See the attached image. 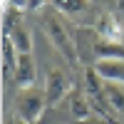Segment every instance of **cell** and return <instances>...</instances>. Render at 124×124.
I'll return each mask as SVG.
<instances>
[{"mask_svg": "<svg viewBox=\"0 0 124 124\" xmlns=\"http://www.w3.org/2000/svg\"><path fill=\"white\" fill-rule=\"evenodd\" d=\"M70 114H72V119H77L79 124H87L92 117H94V109H92L85 89H79V87L72 89V94H70Z\"/></svg>", "mask_w": 124, "mask_h": 124, "instance_id": "6", "label": "cell"}, {"mask_svg": "<svg viewBox=\"0 0 124 124\" xmlns=\"http://www.w3.org/2000/svg\"><path fill=\"white\" fill-rule=\"evenodd\" d=\"M94 70L104 82L124 87V60H99L94 65Z\"/></svg>", "mask_w": 124, "mask_h": 124, "instance_id": "7", "label": "cell"}, {"mask_svg": "<svg viewBox=\"0 0 124 124\" xmlns=\"http://www.w3.org/2000/svg\"><path fill=\"white\" fill-rule=\"evenodd\" d=\"M45 97H47V107H57L67 94H72V79L65 70L60 67H47L45 72Z\"/></svg>", "mask_w": 124, "mask_h": 124, "instance_id": "3", "label": "cell"}, {"mask_svg": "<svg viewBox=\"0 0 124 124\" xmlns=\"http://www.w3.org/2000/svg\"><path fill=\"white\" fill-rule=\"evenodd\" d=\"M8 124H27V122H23L20 117H10V119H8Z\"/></svg>", "mask_w": 124, "mask_h": 124, "instance_id": "12", "label": "cell"}, {"mask_svg": "<svg viewBox=\"0 0 124 124\" xmlns=\"http://www.w3.org/2000/svg\"><path fill=\"white\" fill-rule=\"evenodd\" d=\"M57 8L60 15H67L72 20H82L85 17V13L89 10V3H52Z\"/></svg>", "mask_w": 124, "mask_h": 124, "instance_id": "11", "label": "cell"}, {"mask_svg": "<svg viewBox=\"0 0 124 124\" xmlns=\"http://www.w3.org/2000/svg\"><path fill=\"white\" fill-rule=\"evenodd\" d=\"M40 27H42L45 37L50 40V45L60 52V57H65V62L70 67H79V57H77V47H75V40H72V32L62 23V17H60L57 8L52 3H47L42 15H40Z\"/></svg>", "mask_w": 124, "mask_h": 124, "instance_id": "1", "label": "cell"}, {"mask_svg": "<svg viewBox=\"0 0 124 124\" xmlns=\"http://www.w3.org/2000/svg\"><path fill=\"white\" fill-rule=\"evenodd\" d=\"M17 57H20V52L15 50L13 40H10V37H3V77H5V79H13L15 67H17Z\"/></svg>", "mask_w": 124, "mask_h": 124, "instance_id": "9", "label": "cell"}, {"mask_svg": "<svg viewBox=\"0 0 124 124\" xmlns=\"http://www.w3.org/2000/svg\"><path fill=\"white\" fill-rule=\"evenodd\" d=\"M3 37H10L13 40V45H15V50L20 55H32V35H30V30L20 23V25H15L13 27V32L10 35H3Z\"/></svg>", "mask_w": 124, "mask_h": 124, "instance_id": "8", "label": "cell"}, {"mask_svg": "<svg viewBox=\"0 0 124 124\" xmlns=\"http://www.w3.org/2000/svg\"><path fill=\"white\" fill-rule=\"evenodd\" d=\"M47 109V97H45V89L40 87H30V89H17V97H15V117H20L27 124H37L42 119Z\"/></svg>", "mask_w": 124, "mask_h": 124, "instance_id": "2", "label": "cell"}, {"mask_svg": "<svg viewBox=\"0 0 124 124\" xmlns=\"http://www.w3.org/2000/svg\"><path fill=\"white\" fill-rule=\"evenodd\" d=\"M92 27H94L97 35L102 40H107V42H124V23L112 13V10L99 13Z\"/></svg>", "mask_w": 124, "mask_h": 124, "instance_id": "4", "label": "cell"}, {"mask_svg": "<svg viewBox=\"0 0 124 124\" xmlns=\"http://www.w3.org/2000/svg\"><path fill=\"white\" fill-rule=\"evenodd\" d=\"M102 82H104V79H102ZM104 97L109 102L112 112L124 117V87L122 85H112V82H104Z\"/></svg>", "mask_w": 124, "mask_h": 124, "instance_id": "10", "label": "cell"}, {"mask_svg": "<svg viewBox=\"0 0 124 124\" xmlns=\"http://www.w3.org/2000/svg\"><path fill=\"white\" fill-rule=\"evenodd\" d=\"M13 79H15L17 89H30V87H35V82H37V65H35L32 55H20V57H17V67H15Z\"/></svg>", "mask_w": 124, "mask_h": 124, "instance_id": "5", "label": "cell"}]
</instances>
